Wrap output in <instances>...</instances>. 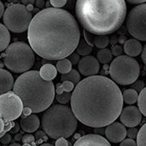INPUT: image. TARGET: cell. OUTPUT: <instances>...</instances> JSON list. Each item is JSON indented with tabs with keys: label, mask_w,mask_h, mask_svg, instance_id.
<instances>
[{
	"label": "cell",
	"mask_w": 146,
	"mask_h": 146,
	"mask_svg": "<svg viewBox=\"0 0 146 146\" xmlns=\"http://www.w3.org/2000/svg\"><path fill=\"white\" fill-rule=\"evenodd\" d=\"M28 40L41 58L64 59L76 50L81 40L79 23L69 12L47 8L34 15L28 30Z\"/></svg>",
	"instance_id": "6da1fadb"
},
{
	"label": "cell",
	"mask_w": 146,
	"mask_h": 146,
	"mask_svg": "<svg viewBox=\"0 0 146 146\" xmlns=\"http://www.w3.org/2000/svg\"><path fill=\"white\" fill-rule=\"evenodd\" d=\"M119 87L107 77L94 75L81 80L71 97V110L77 119L91 128H104L113 123L123 109Z\"/></svg>",
	"instance_id": "7a4b0ae2"
},
{
	"label": "cell",
	"mask_w": 146,
	"mask_h": 146,
	"mask_svg": "<svg viewBox=\"0 0 146 146\" xmlns=\"http://www.w3.org/2000/svg\"><path fill=\"white\" fill-rule=\"evenodd\" d=\"M126 13L124 0H79L75 6L81 26L94 35H108L119 30Z\"/></svg>",
	"instance_id": "3957f363"
},
{
	"label": "cell",
	"mask_w": 146,
	"mask_h": 146,
	"mask_svg": "<svg viewBox=\"0 0 146 146\" xmlns=\"http://www.w3.org/2000/svg\"><path fill=\"white\" fill-rule=\"evenodd\" d=\"M13 92L21 99L23 116L46 111L55 97L54 84L42 79L37 70H29L16 79Z\"/></svg>",
	"instance_id": "277c9868"
},
{
	"label": "cell",
	"mask_w": 146,
	"mask_h": 146,
	"mask_svg": "<svg viewBox=\"0 0 146 146\" xmlns=\"http://www.w3.org/2000/svg\"><path fill=\"white\" fill-rule=\"evenodd\" d=\"M41 124L48 137L58 139L74 135L78 126V119L73 110L66 105L54 104L43 114Z\"/></svg>",
	"instance_id": "5b68a950"
},
{
	"label": "cell",
	"mask_w": 146,
	"mask_h": 146,
	"mask_svg": "<svg viewBox=\"0 0 146 146\" xmlns=\"http://www.w3.org/2000/svg\"><path fill=\"white\" fill-rule=\"evenodd\" d=\"M34 51L24 42H14L3 54L5 66L14 73L29 71L35 62Z\"/></svg>",
	"instance_id": "8992f818"
},
{
	"label": "cell",
	"mask_w": 146,
	"mask_h": 146,
	"mask_svg": "<svg viewBox=\"0 0 146 146\" xmlns=\"http://www.w3.org/2000/svg\"><path fill=\"white\" fill-rule=\"evenodd\" d=\"M139 73L140 66L138 61L127 55L116 57L110 66L111 79L114 83L121 85L133 84L137 81Z\"/></svg>",
	"instance_id": "52a82bcc"
},
{
	"label": "cell",
	"mask_w": 146,
	"mask_h": 146,
	"mask_svg": "<svg viewBox=\"0 0 146 146\" xmlns=\"http://www.w3.org/2000/svg\"><path fill=\"white\" fill-rule=\"evenodd\" d=\"M32 19V13L22 3H14L9 6L3 17L4 26L15 34H22L29 30Z\"/></svg>",
	"instance_id": "ba28073f"
},
{
	"label": "cell",
	"mask_w": 146,
	"mask_h": 146,
	"mask_svg": "<svg viewBox=\"0 0 146 146\" xmlns=\"http://www.w3.org/2000/svg\"><path fill=\"white\" fill-rule=\"evenodd\" d=\"M126 27L134 38L146 41V3L133 8L127 15Z\"/></svg>",
	"instance_id": "9c48e42d"
},
{
	"label": "cell",
	"mask_w": 146,
	"mask_h": 146,
	"mask_svg": "<svg viewBox=\"0 0 146 146\" xmlns=\"http://www.w3.org/2000/svg\"><path fill=\"white\" fill-rule=\"evenodd\" d=\"M23 110L21 99L14 93L9 92L1 94L0 97V116L4 120L13 121L18 119Z\"/></svg>",
	"instance_id": "30bf717a"
},
{
	"label": "cell",
	"mask_w": 146,
	"mask_h": 146,
	"mask_svg": "<svg viewBox=\"0 0 146 146\" xmlns=\"http://www.w3.org/2000/svg\"><path fill=\"white\" fill-rule=\"evenodd\" d=\"M119 117L121 123L129 128H134L139 125L142 120V113L139 108L135 106L125 107L122 110Z\"/></svg>",
	"instance_id": "8fae6325"
},
{
	"label": "cell",
	"mask_w": 146,
	"mask_h": 146,
	"mask_svg": "<svg viewBox=\"0 0 146 146\" xmlns=\"http://www.w3.org/2000/svg\"><path fill=\"white\" fill-rule=\"evenodd\" d=\"M78 68L79 73L85 76V77H91L96 75L100 71V62L97 58L94 56H84L80 58L79 64H78Z\"/></svg>",
	"instance_id": "7c38bea8"
},
{
	"label": "cell",
	"mask_w": 146,
	"mask_h": 146,
	"mask_svg": "<svg viewBox=\"0 0 146 146\" xmlns=\"http://www.w3.org/2000/svg\"><path fill=\"white\" fill-rule=\"evenodd\" d=\"M106 138L113 143H120L124 140L127 135L124 125L119 122H113L108 125L105 129Z\"/></svg>",
	"instance_id": "4fadbf2b"
},
{
	"label": "cell",
	"mask_w": 146,
	"mask_h": 146,
	"mask_svg": "<svg viewBox=\"0 0 146 146\" xmlns=\"http://www.w3.org/2000/svg\"><path fill=\"white\" fill-rule=\"evenodd\" d=\"M73 146H111V145L101 135H86L78 139Z\"/></svg>",
	"instance_id": "5bb4252c"
},
{
	"label": "cell",
	"mask_w": 146,
	"mask_h": 146,
	"mask_svg": "<svg viewBox=\"0 0 146 146\" xmlns=\"http://www.w3.org/2000/svg\"><path fill=\"white\" fill-rule=\"evenodd\" d=\"M40 125V121L36 114L23 116L20 121V126L23 131L27 133H33L36 131Z\"/></svg>",
	"instance_id": "9a60e30c"
},
{
	"label": "cell",
	"mask_w": 146,
	"mask_h": 146,
	"mask_svg": "<svg viewBox=\"0 0 146 146\" xmlns=\"http://www.w3.org/2000/svg\"><path fill=\"white\" fill-rule=\"evenodd\" d=\"M0 77H1V89H0L1 94H4L6 93L10 92V90L13 89L15 84L13 81V75L9 71L1 68Z\"/></svg>",
	"instance_id": "2e32d148"
},
{
	"label": "cell",
	"mask_w": 146,
	"mask_h": 146,
	"mask_svg": "<svg viewBox=\"0 0 146 146\" xmlns=\"http://www.w3.org/2000/svg\"><path fill=\"white\" fill-rule=\"evenodd\" d=\"M124 50L126 54L129 57H136L142 53V44L141 43L135 39H128L124 44Z\"/></svg>",
	"instance_id": "e0dca14e"
},
{
	"label": "cell",
	"mask_w": 146,
	"mask_h": 146,
	"mask_svg": "<svg viewBox=\"0 0 146 146\" xmlns=\"http://www.w3.org/2000/svg\"><path fill=\"white\" fill-rule=\"evenodd\" d=\"M57 68L51 64H44L40 68V76L46 81H52L57 76Z\"/></svg>",
	"instance_id": "ac0fdd59"
},
{
	"label": "cell",
	"mask_w": 146,
	"mask_h": 146,
	"mask_svg": "<svg viewBox=\"0 0 146 146\" xmlns=\"http://www.w3.org/2000/svg\"><path fill=\"white\" fill-rule=\"evenodd\" d=\"M10 43V34L9 30L4 26V24H0V50L3 52L6 50Z\"/></svg>",
	"instance_id": "d6986e66"
},
{
	"label": "cell",
	"mask_w": 146,
	"mask_h": 146,
	"mask_svg": "<svg viewBox=\"0 0 146 146\" xmlns=\"http://www.w3.org/2000/svg\"><path fill=\"white\" fill-rule=\"evenodd\" d=\"M97 58L100 63L101 64H109L112 61L113 54L111 53V50L108 49V48H104L100 49L98 51L97 53Z\"/></svg>",
	"instance_id": "ffe728a7"
},
{
	"label": "cell",
	"mask_w": 146,
	"mask_h": 146,
	"mask_svg": "<svg viewBox=\"0 0 146 146\" xmlns=\"http://www.w3.org/2000/svg\"><path fill=\"white\" fill-rule=\"evenodd\" d=\"M56 68L60 74H67L68 73H69L72 70V64L68 58L61 59L57 62Z\"/></svg>",
	"instance_id": "44dd1931"
},
{
	"label": "cell",
	"mask_w": 146,
	"mask_h": 146,
	"mask_svg": "<svg viewBox=\"0 0 146 146\" xmlns=\"http://www.w3.org/2000/svg\"><path fill=\"white\" fill-rule=\"evenodd\" d=\"M138 92L133 89L126 90L123 94V100L128 104H134L138 100Z\"/></svg>",
	"instance_id": "7402d4cb"
},
{
	"label": "cell",
	"mask_w": 146,
	"mask_h": 146,
	"mask_svg": "<svg viewBox=\"0 0 146 146\" xmlns=\"http://www.w3.org/2000/svg\"><path fill=\"white\" fill-rule=\"evenodd\" d=\"M60 80L62 82H64V81H70L72 83H74V84H79V80H80V74L76 70V69H72L69 73H68L67 74H62L61 75V78Z\"/></svg>",
	"instance_id": "603a6c76"
},
{
	"label": "cell",
	"mask_w": 146,
	"mask_h": 146,
	"mask_svg": "<svg viewBox=\"0 0 146 146\" xmlns=\"http://www.w3.org/2000/svg\"><path fill=\"white\" fill-rule=\"evenodd\" d=\"M92 49H93L92 46H90L84 39H81L77 48H76V51L79 55L84 57L88 56L92 52Z\"/></svg>",
	"instance_id": "cb8c5ba5"
},
{
	"label": "cell",
	"mask_w": 146,
	"mask_h": 146,
	"mask_svg": "<svg viewBox=\"0 0 146 146\" xmlns=\"http://www.w3.org/2000/svg\"><path fill=\"white\" fill-rule=\"evenodd\" d=\"M110 44V38L107 35H94V46L104 49Z\"/></svg>",
	"instance_id": "d4e9b609"
},
{
	"label": "cell",
	"mask_w": 146,
	"mask_h": 146,
	"mask_svg": "<svg viewBox=\"0 0 146 146\" xmlns=\"http://www.w3.org/2000/svg\"><path fill=\"white\" fill-rule=\"evenodd\" d=\"M137 102H138L139 111L146 117V87L144 88L142 91L139 93Z\"/></svg>",
	"instance_id": "484cf974"
},
{
	"label": "cell",
	"mask_w": 146,
	"mask_h": 146,
	"mask_svg": "<svg viewBox=\"0 0 146 146\" xmlns=\"http://www.w3.org/2000/svg\"><path fill=\"white\" fill-rule=\"evenodd\" d=\"M0 135L3 137L6 133L9 130H12V129L14 127L15 124L13 121H9V120H4L3 119H0Z\"/></svg>",
	"instance_id": "4316f807"
},
{
	"label": "cell",
	"mask_w": 146,
	"mask_h": 146,
	"mask_svg": "<svg viewBox=\"0 0 146 146\" xmlns=\"http://www.w3.org/2000/svg\"><path fill=\"white\" fill-rule=\"evenodd\" d=\"M137 145L146 146V123L139 129L137 135Z\"/></svg>",
	"instance_id": "83f0119b"
},
{
	"label": "cell",
	"mask_w": 146,
	"mask_h": 146,
	"mask_svg": "<svg viewBox=\"0 0 146 146\" xmlns=\"http://www.w3.org/2000/svg\"><path fill=\"white\" fill-rule=\"evenodd\" d=\"M71 97H72V94L70 93L64 92L61 94H57L56 100L58 103H59L61 104H65L71 100Z\"/></svg>",
	"instance_id": "f1b7e54d"
},
{
	"label": "cell",
	"mask_w": 146,
	"mask_h": 146,
	"mask_svg": "<svg viewBox=\"0 0 146 146\" xmlns=\"http://www.w3.org/2000/svg\"><path fill=\"white\" fill-rule=\"evenodd\" d=\"M50 4L53 6V8L54 9H61L64 6L66 5L67 1L66 0H51L49 1Z\"/></svg>",
	"instance_id": "f546056e"
},
{
	"label": "cell",
	"mask_w": 146,
	"mask_h": 146,
	"mask_svg": "<svg viewBox=\"0 0 146 146\" xmlns=\"http://www.w3.org/2000/svg\"><path fill=\"white\" fill-rule=\"evenodd\" d=\"M35 139H37L38 143H41L42 141H47L48 140V137L46 136V133L42 131V130H38L36 132Z\"/></svg>",
	"instance_id": "4dcf8cb0"
},
{
	"label": "cell",
	"mask_w": 146,
	"mask_h": 146,
	"mask_svg": "<svg viewBox=\"0 0 146 146\" xmlns=\"http://www.w3.org/2000/svg\"><path fill=\"white\" fill-rule=\"evenodd\" d=\"M84 40L90 45V46H94V34H92L87 32L86 30L84 29Z\"/></svg>",
	"instance_id": "1f68e13d"
},
{
	"label": "cell",
	"mask_w": 146,
	"mask_h": 146,
	"mask_svg": "<svg viewBox=\"0 0 146 146\" xmlns=\"http://www.w3.org/2000/svg\"><path fill=\"white\" fill-rule=\"evenodd\" d=\"M123 48L120 46V45H114V46H112L111 48V53H112L113 55L116 57H119L121 55V54L123 53Z\"/></svg>",
	"instance_id": "d6a6232c"
},
{
	"label": "cell",
	"mask_w": 146,
	"mask_h": 146,
	"mask_svg": "<svg viewBox=\"0 0 146 146\" xmlns=\"http://www.w3.org/2000/svg\"><path fill=\"white\" fill-rule=\"evenodd\" d=\"M62 87L64 92H71L74 89V84L70 81H64L62 84Z\"/></svg>",
	"instance_id": "836d02e7"
},
{
	"label": "cell",
	"mask_w": 146,
	"mask_h": 146,
	"mask_svg": "<svg viewBox=\"0 0 146 146\" xmlns=\"http://www.w3.org/2000/svg\"><path fill=\"white\" fill-rule=\"evenodd\" d=\"M35 136L33 135H30V134H28V135H23L22 139V142L23 144H33L34 141H35Z\"/></svg>",
	"instance_id": "e575fe53"
},
{
	"label": "cell",
	"mask_w": 146,
	"mask_h": 146,
	"mask_svg": "<svg viewBox=\"0 0 146 146\" xmlns=\"http://www.w3.org/2000/svg\"><path fill=\"white\" fill-rule=\"evenodd\" d=\"M138 133H139V131H138V129L135 127H134V128H129L127 130V135H128L129 139H132L137 138Z\"/></svg>",
	"instance_id": "d590c367"
},
{
	"label": "cell",
	"mask_w": 146,
	"mask_h": 146,
	"mask_svg": "<svg viewBox=\"0 0 146 146\" xmlns=\"http://www.w3.org/2000/svg\"><path fill=\"white\" fill-rule=\"evenodd\" d=\"M70 62H71V64H79V60H80V58H79V55L77 54V53H73L70 56L68 57V58Z\"/></svg>",
	"instance_id": "8d00e7d4"
},
{
	"label": "cell",
	"mask_w": 146,
	"mask_h": 146,
	"mask_svg": "<svg viewBox=\"0 0 146 146\" xmlns=\"http://www.w3.org/2000/svg\"><path fill=\"white\" fill-rule=\"evenodd\" d=\"M119 146H138L137 143L132 139H124Z\"/></svg>",
	"instance_id": "74e56055"
},
{
	"label": "cell",
	"mask_w": 146,
	"mask_h": 146,
	"mask_svg": "<svg viewBox=\"0 0 146 146\" xmlns=\"http://www.w3.org/2000/svg\"><path fill=\"white\" fill-rule=\"evenodd\" d=\"M131 87L135 91H140L141 92L143 90V87H144V83L142 81H135Z\"/></svg>",
	"instance_id": "f35d334b"
},
{
	"label": "cell",
	"mask_w": 146,
	"mask_h": 146,
	"mask_svg": "<svg viewBox=\"0 0 146 146\" xmlns=\"http://www.w3.org/2000/svg\"><path fill=\"white\" fill-rule=\"evenodd\" d=\"M69 143L68 142V140L66 139V138H59L55 142V146H69Z\"/></svg>",
	"instance_id": "ab89813d"
},
{
	"label": "cell",
	"mask_w": 146,
	"mask_h": 146,
	"mask_svg": "<svg viewBox=\"0 0 146 146\" xmlns=\"http://www.w3.org/2000/svg\"><path fill=\"white\" fill-rule=\"evenodd\" d=\"M12 140V136L10 134H6L3 137H1V143L3 145H8L9 143H10Z\"/></svg>",
	"instance_id": "60d3db41"
},
{
	"label": "cell",
	"mask_w": 146,
	"mask_h": 146,
	"mask_svg": "<svg viewBox=\"0 0 146 146\" xmlns=\"http://www.w3.org/2000/svg\"><path fill=\"white\" fill-rule=\"evenodd\" d=\"M118 42H119V38H117V36L112 35V36L110 38V44L112 45V46L116 45V44H117Z\"/></svg>",
	"instance_id": "b9f144b4"
},
{
	"label": "cell",
	"mask_w": 146,
	"mask_h": 146,
	"mask_svg": "<svg viewBox=\"0 0 146 146\" xmlns=\"http://www.w3.org/2000/svg\"><path fill=\"white\" fill-rule=\"evenodd\" d=\"M130 4H137V5H140V4H143V3H145V0H128L127 1Z\"/></svg>",
	"instance_id": "7bdbcfd3"
},
{
	"label": "cell",
	"mask_w": 146,
	"mask_h": 146,
	"mask_svg": "<svg viewBox=\"0 0 146 146\" xmlns=\"http://www.w3.org/2000/svg\"><path fill=\"white\" fill-rule=\"evenodd\" d=\"M141 58H142V61L144 62V64L146 65V44L144 46V48L141 53Z\"/></svg>",
	"instance_id": "ee69618b"
},
{
	"label": "cell",
	"mask_w": 146,
	"mask_h": 146,
	"mask_svg": "<svg viewBox=\"0 0 146 146\" xmlns=\"http://www.w3.org/2000/svg\"><path fill=\"white\" fill-rule=\"evenodd\" d=\"M64 91L63 90V87H62V84H57V89H56V93L57 94H63Z\"/></svg>",
	"instance_id": "f6af8a7d"
},
{
	"label": "cell",
	"mask_w": 146,
	"mask_h": 146,
	"mask_svg": "<svg viewBox=\"0 0 146 146\" xmlns=\"http://www.w3.org/2000/svg\"><path fill=\"white\" fill-rule=\"evenodd\" d=\"M21 3L23 4L24 6H28V5H34L35 3L34 0H23V1H21Z\"/></svg>",
	"instance_id": "bcb514c9"
},
{
	"label": "cell",
	"mask_w": 146,
	"mask_h": 146,
	"mask_svg": "<svg viewBox=\"0 0 146 146\" xmlns=\"http://www.w3.org/2000/svg\"><path fill=\"white\" fill-rule=\"evenodd\" d=\"M35 4H36V6L38 8H41L42 9L45 5V2L44 0H38V1L35 2Z\"/></svg>",
	"instance_id": "7dc6e473"
},
{
	"label": "cell",
	"mask_w": 146,
	"mask_h": 146,
	"mask_svg": "<svg viewBox=\"0 0 146 146\" xmlns=\"http://www.w3.org/2000/svg\"><path fill=\"white\" fill-rule=\"evenodd\" d=\"M19 124H18V123H15V125H14L13 129H12L11 133L12 134H16V133L19 132Z\"/></svg>",
	"instance_id": "c3c4849f"
},
{
	"label": "cell",
	"mask_w": 146,
	"mask_h": 146,
	"mask_svg": "<svg viewBox=\"0 0 146 146\" xmlns=\"http://www.w3.org/2000/svg\"><path fill=\"white\" fill-rule=\"evenodd\" d=\"M4 5L2 2H0V17L3 18V14H4Z\"/></svg>",
	"instance_id": "681fc988"
},
{
	"label": "cell",
	"mask_w": 146,
	"mask_h": 146,
	"mask_svg": "<svg viewBox=\"0 0 146 146\" xmlns=\"http://www.w3.org/2000/svg\"><path fill=\"white\" fill-rule=\"evenodd\" d=\"M127 40H128V39H127V38H126L125 36H124V35H123V36L121 35V36L119 38V44H125V42H126Z\"/></svg>",
	"instance_id": "f907efd6"
},
{
	"label": "cell",
	"mask_w": 146,
	"mask_h": 146,
	"mask_svg": "<svg viewBox=\"0 0 146 146\" xmlns=\"http://www.w3.org/2000/svg\"><path fill=\"white\" fill-rule=\"evenodd\" d=\"M102 132H104V133L105 134V129L104 130L103 128H97V129H95V133H97V135H101L102 136V135H103Z\"/></svg>",
	"instance_id": "816d5d0a"
},
{
	"label": "cell",
	"mask_w": 146,
	"mask_h": 146,
	"mask_svg": "<svg viewBox=\"0 0 146 146\" xmlns=\"http://www.w3.org/2000/svg\"><path fill=\"white\" fill-rule=\"evenodd\" d=\"M23 137V136H22L21 134H18V135H16L14 136V140L15 141H22Z\"/></svg>",
	"instance_id": "f5cc1de1"
},
{
	"label": "cell",
	"mask_w": 146,
	"mask_h": 146,
	"mask_svg": "<svg viewBox=\"0 0 146 146\" xmlns=\"http://www.w3.org/2000/svg\"><path fill=\"white\" fill-rule=\"evenodd\" d=\"M124 27H122V28H120L119 29V34H122V36H123V34H124V33H126V32H124Z\"/></svg>",
	"instance_id": "db71d44e"
},
{
	"label": "cell",
	"mask_w": 146,
	"mask_h": 146,
	"mask_svg": "<svg viewBox=\"0 0 146 146\" xmlns=\"http://www.w3.org/2000/svg\"><path fill=\"white\" fill-rule=\"evenodd\" d=\"M40 146H54V145H51V144H48V143H44V144L41 145Z\"/></svg>",
	"instance_id": "11a10c76"
},
{
	"label": "cell",
	"mask_w": 146,
	"mask_h": 146,
	"mask_svg": "<svg viewBox=\"0 0 146 146\" xmlns=\"http://www.w3.org/2000/svg\"><path fill=\"white\" fill-rule=\"evenodd\" d=\"M9 146H22V145H20L19 143H13V144H11Z\"/></svg>",
	"instance_id": "9f6ffc18"
},
{
	"label": "cell",
	"mask_w": 146,
	"mask_h": 146,
	"mask_svg": "<svg viewBox=\"0 0 146 146\" xmlns=\"http://www.w3.org/2000/svg\"><path fill=\"white\" fill-rule=\"evenodd\" d=\"M22 146H32L30 144H23Z\"/></svg>",
	"instance_id": "6f0895ef"
}]
</instances>
